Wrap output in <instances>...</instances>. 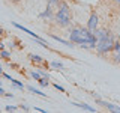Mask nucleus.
I'll return each mask as SVG.
<instances>
[{
    "label": "nucleus",
    "mask_w": 120,
    "mask_h": 113,
    "mask_svg": "<svg viewBox=\"0 0 120 113\" xmlns=\"http://www.w3.org/2000/svg\"><path fill=\"white\" fill-rule=\"evenodd\" d=\"M0 57H2V59H6V60H8V59L11 57V53H9V51H6L5 48H3V50H0Z\"/></svg>",
    "instance_id": "obj_14"
},
{
    "label": "nucleus",
    "mask_w": 120,
    "mask_h": 113,
    "mask_svg": "<svg viewBox=\"0 0 120 113\" xmlns=\"http://www.w3.org/2000/svg\"><path fill=\"white\" fill-rule=\"evenodd\" d=\"M29 57H30V60H33V62H36V63H42L44 62V59L41 57L39 54H29Z\"/></svg>",
    "instance_id": "obj_10"
},
{
    "label": "nucleus",
    "mask_w": 120,
    "mask_h": 113,
    "mask_svg": "<svg viewBox=\"0 0 120 113\" xmlns=\"http://www.w3.org/2000/svg\"><path fill=\"white\" fill-rule=\"evenodd\" d=\"M18 109H21V110H24V112H29L30 110V107H27V105H24V104H21Z\"/></svg>",
    "instance_id": "obj_20"
},
{
    "label": "nucleus",
    "mask_w": 120,
    "mask_h": 113,
    "mask_svg": "<svg viewBox=\"0 0 120 113\" xmlns=\"http://www.w3.org/2000/svg\"><path fill=\"white\" fill-rule=\"evenodd\" d=\"M54 21L57 23V26H60V27L71 26V23H72V11H71L66 0H60L57 12L54 14Z\"/></svg>",
    "instance_id": "obj_2"
},
{
    "label": "nucleus",
    "mask_w": 120,
    "mask_h": 113,
    "mask_svg": "<svg viewBox=\"0 0 120 113\" xmlns=\"http://www.w3.org/2000/svg\"><path fill=\"white\" fill-rule=\"evenodd\" d=\"M5 93H6V92H5V89L0 88V95H5Z\"/></svg>",
    "instance_id": "obj_24"
},
{
    "label": "nucleus",
    "mask_w": 120,
    "mask_h": 113,
    "mask_svg": "<svg viewBox=\"0 0 120 113\" xmlns=\"http://www.w3.org/2000/svg\"><path fill=\"white\" fill-rule=\"evenodd\" d=\"M51 38L54 41H57V42H60V44H65V45H68V47H74L75 44H72L71 41H66V39H62V38H59V36H56V35H51Z\"/></svg>",
    "instance_id": "obj_8"
},
{
    "label": "nucleus",
    "mask_w": 120,
    "mask_h": 113,
    "mask_svg": "<svg viewBox=\"0 0 120 113\" xmlns=\"http://www.w3.org/2000/svg\"><path fill=\"white\" fill-rule=\"evenodd\" d=\"M27 90H30L32 93H36V95H39V97H44V98H47V93L42 92V90H39V89H36V88H33V86H27Z\"/></svg>",
    "instance_id": "obj_9"
},
{
    "label": "nucleus",
    "mask_w": 120,
    "mask_h": 113,
    "mask_svg": "<svg viewBox=\"0 0 120 113\" xmlns=\"http://www.w3.org/2000/svg\"><path fill=\"white\" fill-rule=\"evenodd\" d=\"M112 47H114V36H112L111 33H108V35L105 38H102V39H98L96 44H95V48L98 50V53H101V54L112 51Z\"/></svg>",
    "instance_id": "obj_3"
},
{
    "label": "nucleus",
    "mask_w": 120,
    "mask_h": 113,
    "mask_svg": "<svg viewBox=\"0 0 120 113\" xmlns=\"http://www.w3.org/2000/svg\"><path fill=\"white\" fill-rule=\"evenodd\" d=\"M38 73H39V75H41V77H44V78H48V80H50V74H48V73H45V71H38Z\"/></svg>",
    "instance_id": "obj_17"
},
{
    "label": "nucleus",
    "mask_w": 120,
    "mask_h": 113,
    "mask_svg": "<svg viewBox=\"0 0 120 113\" xmlns=\"http://www.w3.org/2000/svg\"><path fill=\"white\" fill-rule=\"evenodd\" d=\"M3 48H5V44H3L2 41H0V50H3Z\"/></svg>",
    "instance_id": "obj_25"
},
{
    "label": "nucleus",
    "mask_w": 120,
    "mask_h": 113,
    "mask_svg": "<svg viewBox=\"0 0 120 113\" xmlns=\"http://www.w3.org/2000/svg\"><path fill=\"white\" fill-rule=\"evenodd\" d=\"M96 104H99L101 107L107 109L110 112H116V113H120V105H116L112 103H107V101H102L101 98H96Z\"/></svg>",
    "instance_id": "obj_4"
},
{
    "label": "nucleus",
    "mask_w": 120,
    "mask_h": 113,
    "mask_svg": "<svg viewBox=\"0 0 120 113\" xmlns=\"http://www.w3.org/2000/svg\"><path fill=\"white\" fill-rule=\"evenodd\" d=\"M18 107H15V105H6V110L8 112H14V110H17Z\"/></svg>",
    "instance_id": "obj_19"
},
{
    "label": "nucleus",
    "mask_w": 120,
    "mask_h": 113,
    "mask_svg": "<svg viewBox=\"0 0 120 113\" xmlns=\"http://www.w3.org/2000/svg\"><path fill=\"white\" fill-rule=\"evenodd\" d=\"M11 83H12V85H15V86H17V88H20V89H24V85H22L21 81L15 80V78H11Z\"/></svg>",
    "instance_id": "obj_15"
},
{
    "label": "nucleus",
    "mask_w": 120,
    "mask_h": 113,
    "mask_svg": "<svg viewBox=\"0 0 120 113\" xmlns=\"http://www.w3.org/2000/svg\"><path fill=\"white\" fill-rule=\"evenodd\" d=\"M59 3H60V0H48V6H50L52 11H56L59 8Z\"/></svg>",
    "instance_id": "obj_11"
},
{
    "label": "nucleus",
    "mask_w": 120,
    "mask_h": 113,
    "mask_svg": "<svg viewBox=\"0 0 120 113\" xmlns=\"http://www.w3.org/2000/svg\"><path fill=\"white\" fill-rule=\"evenodd\" d=\"M39 18H42V20H48V21L54 20V11H52L50 6H47L44 12H41V14H39Z\"/></svg>",
    "instance_id": "obj_6"
},
{
    "label": "nucleus",
    "mask_w": 120,
    "mask_h": 113,
    "mask_svg": "<svg viewBox=\"0 0 120 113\" xmlns=\"http://www.w3.org/2000/svg\"><path fill=\"white\" fill-rule=\"evenodd\" d=\"M54 88L57 89V90H60V92H65V88H63V86H60V85H54Z\"/></svg>",
    "instance_id": "obj_21"
},
{
    "label": "nucleus",
    "mask_w": 120,
    "mask_h": 113,
    "mask_svg": "<svg viewBox=\"0 0 120 113\" xmlns=\"http://www.w3.org/2000/svg\"><path fill=\"white\" fill-rule=\"evenodd\" d=\"M0 77H3V71H2V65H0Z\"/></svg>",
    "instance_id": "obj_26"
},
{
    "label": "nucleus",
    "mask_w": 120,
    "mask_h": 113,
    "mask_svg": "<svg viewBox=\"0 0 120 113\" xmlns=\"http://www.w3.org/2000/svg\"><path fill=\"white\" fill-rule=\"evenodd\" d=\"M30 75H32V77L35 78V80H38V78L41 77V75H39V73H38V71H32V73H30Z\"/></svg>",
    "instance_id": "obj_18"
},
{
    "label": "nucleus",
    "mask_w": 120,
    "mask_h": 113,
    "mask_svg": "<svg viewBox=\"0 0 120 113\" xmlns=\"http://www.w3.org/2000/svg\"><path fill=\"white\" fill-rule=\"evenodd\" d=\"M33 110H35V112H41V113H45V110H44V109H41V107H35Z\"/></svg>",
    "instance_id": "obj_22"
},
{
    "label": "nucleus",
    "mask_w": 120,
    "mask_h": 113,
    "mask_svg": "<svg viewBox=\"0 0 120 113\" xmlns=\"http://www.w3.org/2000/svg\"><path fill=\"white\" fill-rule=\"evenodd\" d=\"M98 24H99V17H98L96 12H92L90 14L89 21H87V29L90 30V32H95V30L98 29Z\"/></svg>",
    "instance_id": "obj_5"
},
{
    "label": "nucleus",
    "mask_w": 120,
    "mask_h": 113,
    "mask_svg": "<svg viewBox=\"0 0 120 113\" xmlns=\"http://www.w3.org/2000/svg\"><path fill=\"white\" fill-rule=\"evenodd\" d=\"M112 60H114L117 65H120V50L114 51V54H112Z\"/></svg>",
    "instance_id": "obj_13"
},
{
    "label": "nucleus",
    "mask_w": 120,
    "mask_h": 113,
    "mask_svg": "<svg viewBox=\"0 0 120 113\" xmlns=\"http://www.w3.org/2000/svg\"><path fill=\"white\" fill-rule=\"evenodd\" d=\"M3 32H5V30H3L2 27H0V38H2V35H3Z\"/></svg>",
    "instance_id": "obj_27"
},
{
    "label": "nucleus",
    "mask_w": 120,
    "mask_h": 113,
    "mask_svg": "<svg viewBox=\"0 0 120 113\" xmlns=\"http://www.w3.org/2000/svg\"><path fill=\"white\" fill-rule=\"evenodd\" d=\"M0 88H2V85H0Z\"/></svg>",
    "instance_id": "obj_30"
},
{
    "label": "nucleus",
    "mask_w": 120,
    "mask_h": 113,
    "mask_svg": "<svg viewBox=\"0 0 120 113\" xmlns=\"http://www.w3.org/2000/svg\"><path fill=\"white\" fill-rule=\"evenodd\" d=\"M6 98H14V93H5Z\"/></svg>",
    "instance_id": "obj_23"
},
{
    "label": "nucleus",
    "mask_w": 120,
    "mask_h": 113,
    "mask_svg": "<svg viewBox=\"0 0 120 113\" xmlns=\"http://www.w3.org/2000/svg\"><path fill=\"white\" fill-rule=\"evenodd\" d=\"M69 41L72 44H80V45H84V44H89L90 48H95V44H96V38L93 35V32H90L87 27H72L69 30Z\"/></svg>",
    "instance_id": "obj_1"
},
{
    "label": "nucleus",
    "mask_w": 120,
    "mask_h": 113,
    "mask_svg": "<svg viewBox=\"0 0 120 113\" xmlns=\"http://www.w3.org/2000/svg\"><path fill=\"white\" fill-rule=\"evenodd\" d=\"M116 2H117V3H119V5H120V0H116Z\"/></svg>",
    "instance_id": "obj_28"
},
{
    "label": "nucleus",
    "mask_w": 120,
    "mask_h": 113,
    "mask_svg": "<svg viewBox=\"0 0 120 113\" xmlns=\"http://www.w3.org/2000/svg\"><path fill=\"white\" fill-rule=\"evenodd\" d=\"M36 81L39 83V85L42 86V88H47V86L50 85V80H48V78H44V77H39V78H38Z\"/></svg>",
    "instance_id": "obj_12"
},
{
    "label": "nucleus",
    "mask_w": 120,
    "mask_h": 113,
    "mask_svg": "<svg viewBox=\"0 0 120 113\" xmlns=\"http://www.w3.org/2000/svg\"><path fill=\"white\" fill-rule=\"evenodd\" d=\"M50 65H51L52 68H56V69H63V63H62V62H51Z\"/></svg>",
    "instance_id": "obj_16"
},
{
    "label": "nucleus",
    "mask_w": 120,
    "mask_h": 113,
    "mask_svg": "<svg viewBox=\"0 0 120 113\" xmlns=\"http://www.w3.org/2000/svg\"><path fill=\"white\" fill-rule=\"evenodd\" d=\"M14 2H20V0H14Z\"/></svg>",
    "instance_id": "obj_29"
},
{
    "label": "nucleus",
    "mask_w": 120,
    "mask_h": 113,
    "mask_svg": "<svg viewBox=\"0 0 120 113\" xmlns=\"http://www.w3.org/2000/svg\"><path fill=\"white\" fill-rule=\"evenodd\" d=\"M72 105H75V107H80V109H82V110H87V112H96L95 109L92 107V105H89V104H84V103H72Z\"/></svg>",
    "instance_id": "obj_7"
}]
</instances>
